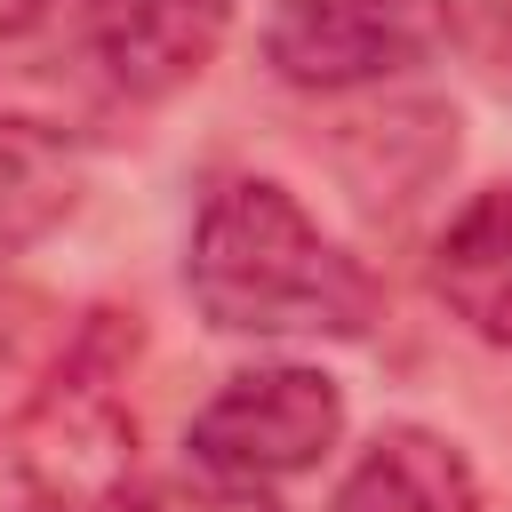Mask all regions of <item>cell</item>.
Returning a JSON list of instances; mask_svg holds the SVG:
<instances>
[{
  "label": "cell",
  "instance_id": "cell-1",
  "mask_svg": "<svg viewBox=\"0 0 512 512\" xmlns=\"http://www.w3.org/2000/svg\"><path fill=\"white\" fill-rule=\"evenodd\" d=\"M184 288L224 336H360L376 320V280L344 256L296 192L232 176L200 200Z\"/></svg>",
  "mask_w": 512,
  "mask_h": 512
},
{
  "label": "cell",
  "instance_id": "cell-2",
  "mask_svg": "<svg viewBox=\"0 0 512 512\" xmlns=\"http://www.w3.org/2000/svg\"><path fill=\"white\" fill-rule=\"evenodd\" d=\"M136 424L104 384H56L0 424V512H120Z\"/></svg>",
  "mask_w": 512,
  "mask_h": 512
},
{
  "label": "cell",
  "instance_id": "cell-3",
  "mask_svg": "<svg viewBox=\"0 0 512 512\" xmlns=\"http://www.w3.org/2000/svg\"><path fill=\"white\" fill-rule=\"evenodd\" d=\"M336 440H344V392H336L328 368H304V360L232 376L192 416V432H184V448H192L200 472L256 480V488L312 472Z\"/></svg>",
  "mask_w": 512,
  "mask_h": 512
},
{
  "label": "cell",
  "instance_id": "cell-4",
  "mask_svg": "<svg viewBox=\"0 0 512 512\" xmlns=\"http://www.w3.org/2000/svg\"><path fill=\"white\" fill-rule=\"evenodd\" d=\"M440 48V0H304L280 8L264 32V56L288 88L352 96L376 88Z\"/></svg>",
  "mask_w": 512,
  "mask_h": 512
},
{
  "label": "cell",
  "instance_id": "cell-5",
  "mask_svg": "<svg viewBox=\"0 0 512 512\" xmlns=\"http://www.w3.org/2000/svg\"><path fill=\"white\" fill-rule=\"evenodd\" d=\"M72 24L104 88L128 104H152L208 72V56L224 48L232 0H72Z\"/></svg>",
  "mask_w": 512,
  "mask_h": 512
},
{
  "label": "cell",
  "instance_id": "cell-6",
  "mask_svg": "<svg viewBox=\"0 0 512 512\" xmlns=\"http://www.w3.org/2000/svg\"><path fill=\"white\" fill-rule=\"evenodd\" d=\"M432 296L480 344H512V184H488L448 216L432 240Z\"/></svg>",
  "mask_w": 512,
  "mask_h": 512
},
{
  "label": "cell",
  "instance_id": "cell-7",
  "mask_svg": "<svg viewBox=\"0 0 512 512\" xmlns=\"http://www.w3.org/2000/svg\"><path fill=\"white\" fill-rule=\"evenodd\" d=\"M328 512H480V480L456 440L424 424H392L360 448Z\"/></svg>",
  "mask_w": 512,
  "mask_h": 512
},
{
  "label": "cell",
  "instance_id": "cell-8",
  "mask_svg": "<svg viewBox=\"0 0 512 512\" xmlns=\"http://www.w3.org/2000/svg\"><path fill=\"white\" fill-rule=\"evenodd\" d=\"M80 200V152L64 128H40L24 112H0V264L48 240Z\"/></svg>",
  "mask_w": 512,
  "mask_h": 512
},
{
  "label": "cell",
  "instance_id": "cell-9",
  "mask_svg": "<svg viewBox=\"0 0 512 512\" xmlns=\"http://www.w3.org/2000/svg\"><path fill=\"white\" fill-rule=\"evenodd\" d=\"M440 48L496 96H512V0H440Z\"/></svg>",
  "mask_w": 512,
  "mask_h": 512
},
{
  "label": "cell",
  "instance_id": "cell-10",
  "mask_svg": "<svg viewBox=\"0 0 512 512\" xmlns=\"http://www.w3.org/2000/svg\"><path fill=\"white\" fill-rule=\"evenodd\" d=\"M120 512H280L272 488L256 480H224V472H200V480H160L144 496H120Z\"/></svg>",
  "mask_w": 512,
  "mask_h": 512
},
{
  "label": "cell",
  "instance_id": "cell-11",
  "mask_svg": "<svg viewBox=\"0 0 512 512\" xmlns=\"http://www.w3.org/2000/svg\"><path fill=\"white\" fill-rule=\"evenodd\" d=\"M280 8H304V0H280Z\"/></svg>",
  "mask_w": 512,
  "mask_h": 512
}]
</instances>
